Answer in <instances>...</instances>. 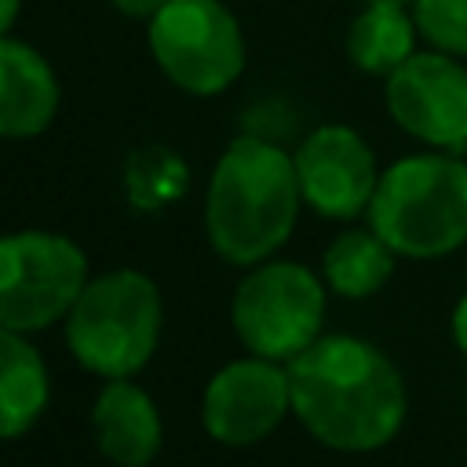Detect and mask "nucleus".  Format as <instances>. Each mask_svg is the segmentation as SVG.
Wrapping results in <instances>:
<instances>
[{
  "label": "nucleus",
  "instance_id": "1",
  "mask_svg": "<svg viewBox=\"0 0 467 467\" xmlns=\"http://www.w3.org/2000/svg\"><path fill=\"white\" fill-rule=\"evenodd\" d=\"M296 420L328 449L372 452L405 420V383L390 358L354 336H317L288 361Z\"/></svg>",
  "mask_w": 467,
  "mask_h": 467
},
{
  "label": "nucleus",
  "instance_id": "2",
  "mask_svg": "<svg viewBox=\"0 0 467 467\" xmlns=\"http://www.w3.org/2000/svg\"><path fill=\"white\" fill-rule=\"evenodd\" d=\"M299 201L296 161L266 139L241 135L215 161L204 197V234L226 263L255 266L288 241Z\"/></svg>",
  "mask_w": 467,
  "mask_h": 467
},
{
  "label": "nucleus",
  "instance_id": "3",
  "mask_svg": "<svg viewBox=\"0 0 467 467\" xmlns=\"http://www.w3.org/2000/svg\"><path fill=\"white\" fill-rule=\"evenodd\" d=\"M372 230L412 259H434L467 241V164L420 153L390 164L368 201Z\"/></svg>",
  "mask_w": 467,
  "mask_h": 467
},
{
  "label": "nucleus",
  "instance_id": "4",
  "mask_svg": "<svg viewBox=\"0 0 467 467\" xmlns=\"http://www.w3.org/2000/svg\"><path fill=\"white\" fill-rule=\"evenodd\" d=\"M161 288L139 270H109L88 277L66 314V347L88 372L102 379L135 376L161 339Z\"/></svg>",
  "mask_w": 467,
  "mask_h": 467
},
{
  "label": "nucleus",
  "instance_id": "5",
  "mask_svg": "<svg viewBox=\"0 0 467 467\" xmlns=\"http://www.w3.org/2000/svg\"><path fill=\"white\" fill-rule=\"evenodd\" d=\"M234 332L255 358L292 361L321 336L325 288L303 263L263 259L234 292Z\"/></svg>",
  "mask_w": 467,
  "mask_h": 467
},
{
  "label": "nucleus",
  "instance_id": "6",
  "mask_svg": "<svg viewBox=\"0 0 467 467\" xmlns=\"http://www.w3.org/2000/svg\"><path fill=\"white\" fill-rule=\"evenodd\" d=\"M88 285V255L55 230L0 237V325L15 332L51 328Z\"/></svg>",
  "mask_w": 467,
  "mask_h": 467
},
{
  "label": "nucleus",
  "instance_id": "7",
  "mask_svg": "<svg viewBox=\"0 0 467 467\" xmlns=\"http://www.w3.org/2000/svg\"><path fill=\"white\" fill-rule=\"evenodd\" d=\"M150 51L190 95H219L244 69V36L219 0H168L150 18Z\"/></svg>",
  "mask_w": 467,
  "mask_h": 467
},
{
  "label": "nucleus",
  "instance_id": "8",
  "mask_svg": "<svg viewBox=\"0 0 467 467\" xmlns=\"http://www.w3.org/2000/svg\"><path fill=\"white\" fill-rule=\"evenodd\" d=\"M387 109L416 139L441 150H467V69L456 55L423 51L387 77Z\"/></svg>",
  "mask_w": 467,
  "mask_h": 467
},
{
  "label": "nucleus",
  "instance_id": "9",
  "mask_svg": "<svg viewBox=\"0 0 467 467\" xmlns=\"http://www.w3.org/2000/svg\"><path fill=\"white\" fill-rule=\"evenodd\" d=\"M292 409L288 372L270 358H241L223 365L201 398V423L219 445L263 441Z\"/></svg>",
  "mask_w": 467,
  "mask_h": 467
},
{
  "label": "nucleus",
  "instance_id": "10",
  "mask_svg": "<svg viewBox=\"0 0 467 467\" xmlns=\"http://www.w3.org/2000/svg\"><path fill=\"white\" fill-rule=\"evenodd\" d=\"M303 201L325 219H354L376 193V161L365 139L347 124H325L296 150Z\"/></svg>",
  "mask_w": 467,
  "mask_h": 467
},
{
  "label": "nucleus",
  "instance_id": "11",
  "mask_svg": "<svg viewBox=\"0 0 467 467\" xmlns=\"http://www.w3.org/2000/svg\"><path fill=\"white\" fill-rule=\"evenodd\" d=\"M91 434L99 452L113 467H150L164 441V423L157 401L131 379L117 376L95 398L91 409Z\"/></svg>",
  "mask_w": 467,
  "mask_h": 467
},
{
  "label": "nucleus",
  "instance_id": "12",
  "mask_svg": "<svg viewBox=\"0 0 467 467\" xmlns=\"http://www.w3.org/2000/svg\"><path fill=\"white\" fill-rule=\"evenodd\" d=\"M58 109V80L40 51L0 36V139L40 135Z\"/></svg>",
  "mask_w": 467,
  "mask_h": 467
},
{
  "label": "nucleus",
  "instance_id": "13",
  "mask_svg": "<svg viewBox=\"0 0 467 467\" xmlns=\"http://www.w3.org/2000/svg\"><path fill=\"white\" fill-rule=\"evenodd\" d=\"M51 398L47 365L26 332L0 325V441L22 438L44 416Z\"/></svg>",
  "mask_w": 467,
  "mask_h": 467
},
{
  "label": "nucleus",
  "instance_id": "14",
  "mask_svg": "<svg viewBox=\"0 0 467 467\" xmlns=\"http://www.w3.org/2000/svg\"><path fill=\"white\" fill-rule=\"evenodd\" d=\"M416 18L405 15V4L368 0V7L350 22L347 55L361 73L390 77L405 58L416 55Z\"/></svg>",
  "mask_w": 467,
  "mask_h": 467
},
{
  "label": "nucleus",
  "instance_id": "15",
  "mask_svg": "<svg viewBox=\"0 0 467 467\" xmlns=\"http://www.w3.org/2000/svg\"><path fill=\"white\" fill-rule=\"evenodd\" d=\"M325 281L347 299H365L394 274V248L376 230H343L321 259Z\"/></svg>",
  "mask_w": 467,
  "mask_h": 467
},
{
  "label": "nucleus",
  "instance_id": "16",
  "mask_svg": "<svg viewBox=\"0 0 467 467\" xmlns=\"http://www.w3.org/2000/svg\"><path fill=\"white\" fill-rule=\"evenodd\" d=\"M416 29L445 55H467V0H412Z\"/></svg>",
  "mask_w": 467,
  "mask_h": 467
},
{
  "label": "nucleus",
  "instance_id": "17",
  "mask_svg": "<svg viewBox=\"0 0 467 467\" xmlns=\"http://www.w3.org/2000/svg\"><path fill=\"white\" fill-rule=\"evenodd\" d=\"M117 11H124L128 18H153L168 0H109Z\"/></svg>",
  "mask_w": 467,
  "mask_h": 467
},
{
  "label": "nucleus",
  "instance_id": "18",
  "mask_svg": "<svg viewBox=\"0 0 467 467\" xmlns=\"http://www.w3.org/2000/svg\"><path fill=\"white\" fill-rule=\"evenodd\" d=\"M452 336H456V347L467 354V296L460 299V306L452 314Z\"/></svg>",
  "mask_w": 467,
  "mask_h": 467
},
{
  "label": "nucleus",
  "instance_id": "19",
  "mask_svg": "<svg viewBox=\"0 0 467 467\" xmlns=\"http://www.w3.org/2000/svg\"><path fill=\"white\" fill-rule=\"evenodd\" d=\"M18 7H22V0H0V36H4V33L15 26Z\"/></svg>",
  "mask_w": 467,
  "mask_h": 467
},
{
  "label": "nucleus",
  "instance_id": "20",
  "mask_svg": "<svg viewBox=\"0 0 467 467\" xmlns=\"http://www.w3.org/2000/svg\"><path fill=\"white\" fill-rule=\"evenodd\" d=\"M390 4H409V0H390Z\"/></svg>",
  "mask_w": 467,
  "mask_h": 467
}]
</instances>
